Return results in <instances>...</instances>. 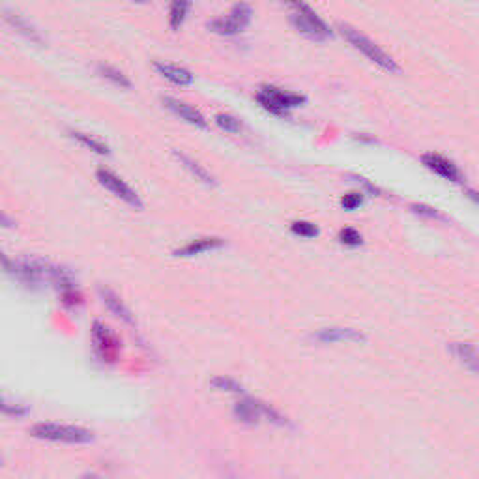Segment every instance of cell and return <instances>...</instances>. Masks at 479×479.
Listing matches in <instances>:
<instances>
[{
	"mask_svg": "<svg viewBox=\"0 0 479 479\" xmlns=\"http://www.w3.org/2000/svg\"><path fill=\"white\" fill-rule=\"evenodd\" d=\"M337 27H339L341 34L345 36L346 42H348L354 49H358L360 53L365 54L371 62H375V64L380 66L382 70L389 71V73H401V68H399L397 62H395L386 51H382V49L378 47L375 42H371L367 36H363L360 30H356V28H352L350 25H346V23H339Z\"/></svg>",
	"mask_w": 479,
	"mask_h": 479,
	"instance_id": "cell-1",
	"label": "cell"
},
{
	"mask_svg": "<svg viewBox=\"0 0 479 479\" xmlns=\"http://www.w3.org/2000/svg\"><path fill=\"white\" fill-rule=\"evenodd\" d=\"M30 435L40 440L62 442V444H88L94 440L92 431L85 427L62 425V423H36L30 429Z\"/></svg>",
	"mask_w": 479,
	"mask_h": 479,
	"instance_id": "cell-2",
	"label": "cell"
},
{
	"mask_svg": "<svg viewBox=\"0 0 479 479\" xmlns=\"http://www.w3.org/2000/svg\"><path fill=\"white\" fill-rule=\"evenodd\" d=\"M255 97H257L260 107L266 109L268 113L277 114V116H285L291 109L305 103V96H302V94L285 92L277 87H268V85L260 88Z\"/></svg>",
	"mask_w": 479,
	"mask_h": 479,
	"instance_id": "cell-3",
	"label": "cell"
},
{
	"mask_svg": "<svg viewBox=\"0 0 479 479\" xmlns=\"http://www.w3.org/2000/svg\"><path fill=\"white\" fill-rule=\"evenodd\" d=\"M291 8L294 10L291 16V21L296 27L298 32H302L303 36L315 40V42H324V40H328L332 36V30H329L328 25L309 6L292 4Z\"/></svg>",
	"mask_w": 479,
	"mask_h": 479,
	"instance_id": "cell-4",
	"label": "cell"
},
{
	"mask_svg": "<svg viewBox=\"0 0 479 479\" xmlns=\"http://www.w3.org/2000/svg\"><path fill=\"white\" fill-rule=\"evenodd\" d=\"M234 416H236L238 421L242 423H249V425H255L259 423L260 420H268L275 425H286V420L279 412H275L269 404L262 403V401H257V399H243L240 403L234 406Z\"/></svg>",
	"mask_w": 479,
	"mask_h": 479,
	"instance_id": "cell-5",
	"label": "cell"
},
{
	"mask_svg": "<svg viewBox=\"0 0 479 479\" xmlns=\"http://www.w3.org/2000/svg\"><path fill=\"white\" fill-rule=\"evenodd\" d=\"M4 268L10 275H13L21 285L38 286L44 279H49V264L40 260H8L4 257Z\"/></svg>",
	"mask_w": 479,
	"mask_h": 479,
	"instance_id": "cell-6",
	"label": "cell"
},
{
	"mask_svg": "<svg viewBox=\"0 0 479 479\" xmlns=\"http://www.w3.org/2000/svg\"><path fill=\"white\" fill-rule=\"evenodd\" d=\"M90 335L92 345H94L97 358L102 361H107V363L116 361V358L120 354V339L116 337L113 329L105 326L103 322H99V320H96V322L92 324Z\"/></svg>",
	"mask_w": 479,
	"mask_h": 479,
	"instance_id": "cell-7",
	"label": "cell"
},
{
	"mask_svg": "<svg viewBox=\"0 0 479 479\" xmlns=\"http://www.w3.org/2000/svg\"><path fill=\"white\" fill-rule=\"evenodd\" d=\"M251 16H253V10L249 4H236L232 6L231 13L226 17H219L216 21H212L208 27L217 34H223V36H232V34L242 32L243 28L248 27L249 21H251Z\"/></svg>",
	"mask_w": 479,
	"mask_h": 479,
	"instance_id": "cell-8",
	"label": "cell"
},
{
	"mask_svg": "<svg viewBox=\"0 0 479 479\" xmlns=\"http://www.w3.org/2000/svg\"><path fill=\"white\" fill-rule=\"evenodd\" d=\"M96 178L103 188L109 189V191L113 195H116L119 199H122L124 202L133 206V208H143V202H140L139 195L135 193L133 189H131L119 174H114L113 171H109V169H97Z\"/></svg>",
	"mask_w": 479,
	"mask_h": 479,
	"instance_id": "cell-9",
	"label": "cell"
},
{
	"mask_svg": "<svg viewBox=\"0 0 479 479\" xmlns=\"http://www.w3.org/2000/svg\"><path fill=\"white\" fill-rule=\"evenodd\" d=\"M421 163L425 165L429 171H432L438 176L446 178L449 182H461L463 174L459 171V167L453 162H449L447 157L440 156V154H423L421 156Z\"/></svg>",
	"mask_w": 479,
	"mask_h": 479,
	"instance_id": "cell-10",
	"label": "cell"
},
{
	"mask_svg": "<svg viewBox=\"0 0 479 479\" xmlns=\"http://www.w3.org/2000/svg\"><path fill=\"white\" fill-rule=\"evenodd\" d=\"M313 339L324 345H332V343H361L365 341V335L352 328H324L313 335Z\"/></svg>",
	"mask_w": 479,
	"mask_h": 479,
	"instance_id": "cell-11",
	"label": "cell"
},
{
	"mask_svg": "<svg viewBox=\"0 0 479 479\" xmlns=\"http://www.w3.org/2000/svg\"><path fill=\"white\" fill-rule=\"evenodd\" d=\"M162 102L169 111H173V113L178 114L180 119L186 120L188 124L197 126V128H206V126H208V122H206V119L202 116V113H200L199 109L191 107L188 103L180 102V99H174V97H163Z\"/></svg>",
	"mask_w": 479,
	"mask_h": 479,
	"instance_id": "cell-12",
	"label": "cell"
},
{
	"mask_svg": "<svg viewBox=\"0 0 479 479\" xmlns=\"http://www.w3.org/2000/svg\"><path fill=\"white\" fill-rule=\"evenodd\" d=\"M223 245H225V240H221V238H197V240H191L189 243H186L183 248L176 249L174 255L176 257H195V255L206 253V251H212V249H219Z\"/></svg>",
	"mask_w": 479,
	"mask_h": 479,
	"instance_id": "cell-13",
	"label": "cell"
},
{
	"mask_svg": "<svg viewBox=\"0 0 479 479\" xmlns=\"http://www.w3.org/2000/svg\"><path fill=\"white\" fill-rule=\"evenodd\" d=\"M453 356L463 363L466 369L479 375V348L472 343H453L451 345Z\"/></svg>",
	"mask_w": 479,
	"mask_h": 479,
	"instance_id": "cell-14",
	"label": "cell"
},
{
	"mask_svg": "<svg viewBox=\"0 0 479 479\" xmlns=\"http://www.w3.org/2000/svg\"><path fill=\"white\" fill-rule=\"evenodd\" d=\"M154 68H156L165 79H169V81L178 85V87H188V85L193 83V75H191L188 70L180 68V66L167 64V62H154Z\"/></svg>",
	"mask_w": 479,
	"mask_h": 479,
	"instance_id": "cell-15",
	"label": "cell"
},
{
	"mask_svg": "<svg viewBox=\"0 0 479 479\" xmlns=\"http://www.w3.org/2000/svg\"><path fill=\"white\" fill-rule=\"evenodd\" d=\"M99 294H102L103 303L107 305V309L113 313L114 317L120 318V320H124V322H128V324H133V317H131L130 309L122 303V300H120V298L116 296L113 291H109V289H102Z\"/></svg>",
	"mask_w": 479,
	"mask_h": 479,
	"instance_id": "cell-16",
	"label": "cell"
},
{
	"mask_svg": "<svg viewBox=\"0 0 479 479\" xmlns=\"http://www.w3.org/2000/svg\"><path fill=\"white\" fill-rule=\"evenodd\" d=\"M173 154H174V157H176L178 162L182 163L183 167L188 169L189 173L193 174L195 178H199L200 182L208 183V186H216V183H217L216 178L212 176V174L208 173V171H206V169L202 167L200 163H197V162H195V159L188 157V156H186V154H180V152H178V150H174Z\"/></svg>",
	"mask_w": 479,
	"mask_h": 479,
	"instance_id": "cell-17",
	"label": "cell"
},
{
	"mask_svg": "<svg viewBox=\"0 0 479 479\" xmlns=\"http://www.w3.org/2000/svg\"><path fill=\"white\" fill-rule=\"evenodd\" d=\"M4 13H6V21L10 23L11 27H16L19 32H23L27 38H30L32 42H36V44H42V38H40V34H38V30L32 27V25H28L25 19H23L21 16H17V13H13V11H10V10H4Z\"/></svg>",
	"mask_w": 479,
	"mask_h": 479,
	"instance_id": "cell-18",
	"label": "cell"
},
{
	"mask_svg": "<svg viewBox=\"0 0 479 479\" xmlns=\"http://www.w3.org/2000/svg\"><path fill=\"white\" fill-rule=\"evenodd\" d=\"M189 10H191V2L176 0V2L171 4V11H169V23H171V28H173V30H178V28L182 27Z\"/></svg>",
	"mask_w": 479,
	"mask_h": 479,
	"instance_id": "cell-19",
	"label": "cell"
},
{
	"mask_svg": "<svg viewBox=\"0 0 479 479\" xmlns=\"http://www.w3.org/2000/svg\"><path fill=\"white\" fill-rule=\"evenodd\" d=\"M97 73H99L103 79H109L111 83H114L116 87H122V88H130L131 87L130 79H128V77H126L122 71L116 70V68H113V66L99 64V66H97Z\"/></svg>",
	"mask_w": 479,
	"mask_h": 479,
	"instance_id": "cell-20",
	"label": "cell"
},
{
	"mask_svg": "<svg viewBox=\"0 0 479 479\" xmlns=\"http://www.w3.org/2000/svg\"><path fill=\"white\" fill-rule=\"evenodd\" d=\"M71 137L79 140V143L87 146V148H90L92 152H96V154H99V156H109V146L103 145L102 140L94 139L92 135L81 133V131H71Z\"/></svg>",
	"mask_w": 479,
	"mask_h": 479,
	"instance_id": "cell-21",
	"label": "cell"
},
{
	"mask_svg": "<svg viewBox=\"0 0 479 479\" xmlns=\"http://www.w3.org/2000/svg\"><path fill=\"white\" fill-rule=\"evenodd\" d=\"M210 386L217 392H229V393H242L243 386L238 380L231 377H216L210 380Z\"/></svg>",
	"mask_w": 479,
	"mask_h": 479,
	"instance_id": "cell-22",
	"label": "cell"
},
{
	"mask_svg": "<svg viewBox=\"0 0 479 479\" xmlns=\"http://www.w3.org/2000/svg\"><path fill=\"white\" fill-rule=\"evenodd\" d=\"M216 124L219 126L221 130H225L226 133H238V131L242 130L240 120H238L236 116H232V114H226V113L216 114Z\"/></svg>",
	"mask_w": 479,
	"mask_h": 479,
	"instance_id": "cell-23",
	"label": "cell"
},
{
	"mask_svg": "<svg viewBox=\"0 0 479 479\" xmlns=\"http://www.w3.org/2000/svg\"><path fill=\"white\" fill-rule=\"evenodd\" d=\"M291 231L296 234V236L303 238H315L318 236V226L309 223V221H294L291 225Z\"/></svg>",
	"mask_w": 479,
	"mask_h": 479,
	"instance_id": "cell-24",
	"label": "cell"
},
{
	"mask_svg": "<svg viewBox=\"0 0 479 479\" xmlns=\"http://www.w3.org/2000/svg\"><path fill=\"white\" fill-rule=\"evenodd\" d=\"M339 242L348 245V248H358V245H361V242H363V238H361V234L356 231V229L346 226V229H343V231L339 232Z\"/></svg>",
	"mask_w": 479,
	"mask_h": 479,
	"instance_id": "cell-25",
	"label": "cell"
},
{
	"mask_svg": "<svg viewBox=\"0 0 479 479\" xmlns=\"http://www.w3.org/2000/svg\"><path fill=\"white\" fill-rule=\"evenodd\" d=\"M361 205H363V193L361 191H350V193L341 197V206L345 210H356Z\"/></svg>",
	"mask_w": 479,
	"mask_h": 479,
	"instance_id": "cell-26",
	"label": "cell"
},
{
	"mask_svg": "<svg viewBox=\"0 0 479 479\" xmlns=\"http://www.w3.org/2000/svg\"><path fill=\"white\" fill-rule=\"evenodd\" d=\"M2 412H4L6 416H16V418H23V416H27L28 410L25 408V406H21V404L10 403L8 399H4V403H2Z\"/></svg>",
	"mask_w": 479,
	"mask_h": 479,
	"instance_id": "cell-27",
	"label": "cell"
},
{
	"mask_svg": "<svg viewBox=\"0 0 479 479\" xmlns=\"http://www.w3.org/2000/svg\"><path fill=\"white\" fill-rule=\"evenodd\" d=\"M62 302H64V305H68V307L81 305L83 303L81 292L77 291V289H71V291L64 292V294H62Z\"/></svg>",
	"mask_w": 479,
	"mask_h": 479,
	"instance_id": "cell-28",
	"label": "cell"
},
{
	"mask_svg": "<svg viewBox=\"0 0 479 479\" xmlns=\"http://www.w3.org/2000/svg\"><path fill=\"white\" fill-rule=\"evenodd\" d=\"M412 210L416 212V214H421V216H429V217H438V214H436L432 208H429V206H412Z\"/></svg>",
	"mask_w": 479,
	"mask_h": 479,
	"instance_id": "cell-29",
	"label": "cell"
},
{
	"mask_svg": "<svg viewBox=\"0 0 479 479\" xmlns=\"http://www.w3.org/2000/svg\"><path fill=\"white\" fill-rule=\"evenodd\" d=\"M468 197L474 200V202H478V205H479V193H478V191H468Z\"/></svg>",
	"mask_w": 479,
	"mask_h": 479,
	"instance_id": "cell-30",
	"label": "cell"
},
{
	"mask_svg": "<svg viewBox=\"0 0 479 479\" xmlns=\"http://www.w3.org/2000/svg\"><path fill=\"white\" fill-rule=\"evenodd\" d=\"M83 479H102L99 475H96V474H87Z\"/></svg>",
	"mask_w": 479,
	"mask_h": 479,
	"instance_id": "cell-31",
	"label": "cell"
}]
</instances>
